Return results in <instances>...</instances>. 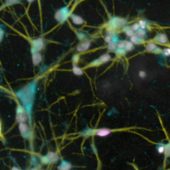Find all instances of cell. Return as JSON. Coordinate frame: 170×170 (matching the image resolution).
<instances>
[{
	"label": "cell",
	"mask_w": 170,
	"mask_h": 170,
	"mask_svg": "<svg viewBox=\"0 0 170 170\" xmlns=\"http://www.w3.org/2000/svg\"><path fill=\"white\" fill-rule=\"evenodd\" d=\"M154 41L158 43L166 44L167 43V37L164 33H158L154 37Z\"/></svg>",
	"instance_id": "cell-11"
},
{
	"label": "cell",
	"mask_w": 170,
	"mask_h": 170,
	"mask_svg": "<svg viewBox=\"0 0 170 170\" xmlns=\"http://www.w3.org/2000/svg\"><path fill=\"white\" fill-rule=\"evenodd\" d=\"M111 134V130L108 128H100L96 130H88L86 131L85 134L88 135H96L99 137H106L108 136Z\"/></svg>",
	"instance_id": "cell-5"
},
{
	"label": "cell",
	"mask_w": 170,
	"mask_h": 170,
	"mask_svg": "<svg viewBox=\"0 0 170 170\" xmlns=\"http://www.w3.org/2000/svg\"><path fill=\"white\" fill-rule=\"evenodd\" d=\"M134 48V45L130 41H126L125 48H124V49L126 50V51H131Z\"/></svg>",
	"instance_id": "cell-20"
},
{
	"label": "cell",
	"mask_w": 170,
	"mask_h": 170,
	"mask_svg": "<svg viewBox=\"0 0 170 170\" xmlns=\"http://www.w3.org/2000/svg\"><path fill=\"white\" fill-rule=\"evenodd\" d=\"M126 41H120L118 43V49H124L125 48V45H126Z\"/></svg>",
	"instance_id": "cell-29"
},
{
	"label": "cell",
	"mask_w": 170,
	"mask_h": 170,
	"mask_svg": "<svg viewBox=\"0 0 170 170\" xmlns=\"http://www.w3.org/2000/svg\"><path fill=\"white\" fill-rule=\"evenodd\" d=\"M41 162L43 163V164H49V163H51L50 162V161H49V158H48V157H47V156H43V157L41 158Z\"/></svg>",
	"instance_id": "cell-32"
},
{
	"label": "cell",
	"mask_w": 170,
	"mask_h": 170,
	"mask_svg": "<svg viewBox=\"0 0 170 170\" xmlns=\"http://www.w3.org/2000/svg\"><path fill=\"white\" fill-rule=\"evenodd\" d=\"M31 54H32V56H31V58H32V62L33 65L35 66H37L41 63L43 60L42 55H41V53L39 51H35V50L31 49Z\"/></svg>",
	"instance_id": "cell-8"
},
{
	"label": "cell",
	"mask_w": 170,
	"mask_h": 170,
	"mask_svg": "<svg viewBox=\"0 0 170 170\" xmlns=\"http://www.w3.org/2000/svg\"><path fill=\"white\" fill-rule=\"evenodd\" d=\"M146 34V30H145V29H143L140 28L139 30H138V31H136V35H137L139 37L143 39V37H145Z\"/></svg>",
	"instance_id": "cell-23"
},
{
	"label": "cell",
	"mask_w": 170,
	"mask_h": 170,
	"mask_svg": "<svg viewBox=\"0 0 170 170\" xmlns=\"http://www.w3.org/2000/svg\"><path fill=\"white\" fill-rule=\"evenodd\" d=\"M21 1V0H6L5 4L2 6V8H3V6H10L11 5H14V4L16 3H19Z\"/></svg>",
	"instance_id": "cell-21"
},
{
	"label": "cell",
	"mask_w": 170,
	"mask_h": 170,
	"mask_svg": "<svg viewBox=\"0 0 170 170\" xmlns=\"http://www.w3.org/2000/svg\"><path fill=\"white\" fill-rule=\"evenodd\" d=\"M71 11L67 7H63L56 11L55 14V19L61 23H63L66 21L69 15H71Z\"/></svg>",
	"instance_id": "cell-3"
},
{
	"label": "cell",
	"mask_w": 170,
	"mask_h": 170,
	"mask_svg": "<svg viewBox=\"0 0 170 170\" xmlns=\"http://www.w3.org/2000/svg\"><path fill=\"white\" fill-rule=\"evenodd\" d=\"M28 113L25 108L21 105H18L16 109V121L19 123H24L28 120Z\"/></svg>",
	"instance_id": "cell-4"
},
{
	"label": "cell",
	"mask_w": 170,
	"mask_h": 170,
	"mask_svg": "<svg viewBox=\"0 0 170 170\" xmlns=\"http://www.w3.org/2000/svg\"><path fill=\"white\" fill-rule=\"evenodd\" d=\"M31 170H36L35 169H31Z\"/></svg>",
	"instance_id": "cell-38"
},
{
	"label": "cell",
	"mask_w": 170,
	"mask_h": 170,
	"mask_svg": "<svg viewBox=\"0 0 170 170\" xmlns=\"http://www.w3.org/2000/svg\"><path fill=\"white\" fill-rule=\"evenodd\" d=\"M27 1H28V3H32V2L34 1V0H27Z\"/></svg>",
	"instance_id": "cell-37"
},
{
	"label": "cell",
	"mask_w": 170,
	"mask_h": 170,
	"mask_svg": "<svg viewBox=\"0 0 170 170\" xmlns=\"http://www.w3.org/2000/svg\"><path fill=\"white\" fill-rule=\"evenodd\" d=\"M164 154L165 157H170V142L165 145Z\"/></svg>",
	"instance_id": "cell-22"
},
{
	"label": "cell",
	"mask_w": 170,
	"mask_h": 170,
	"mask_svg": "<svg viewBox=\"0 0 170 170\" xmlns=\"http://www.w3.org/2000/svg\"><path fill=\"white\" fill-rule=\"evenodd\" d=\"M107 24V29L110 31H113L116 29L125 27L127 24V21L124 18L112 17L110 18Z\"/></svg>",
	"instance_id": "cell-2"
},
{
	"label": "cell",
	"mask_w": 170,
	"mask_h": 170,
	"mask_svg": "<svg viewBox=\"0 0 170 170\" xmlns=\"http://www.w3.org/2000/svg\"><path fill=\"white\" fill-rule=\"evenodd\" d=\"M107 48L109 51L115 52L118 49V43L117 41H112L110 43L108 44Z\"/></svg>",
	"instance_id": "cell-19"
},
{
	"label": "cell",
	"mask_w": 170,
	"mask_h": 170,
	"mask_svg": "<svg viewBox=\"0 0 170 170\" xmlns=\"http://www.w3.org/2000/svg\"><path fill=\"white\" fill-rule=\"evenodd\" d=\"M138 23L140 25V27L141 29H146L147 28V22L144 19H140L139 21H138Z\"/></svg>",
	"instance_id": "cell-27"
},
{
	"label": "cell",
	"mask_w": 170,
	"mask_h": 170,
	"mask_svg": "<svg viewBox=\"0 0 170 170\" xmlns=\"http://www.w3.org/2000/svg\"><path fill=\"white\" fill-rule=\"evenodd\" d=\"M36 85H37L36 81H32L16 92V95L22 103L23 106L26 109L29 115H30L31 107L33 105Z\"/></svg>",
	"instance_id": "cell-1"
},
{
	"label": "cell",
	"mask_w": 170,
	"mask_h": 170,
	"mask_svg": "<svg viewBox=\"0 0 170 170\" xmlns=\"http://www.w3.org/2000/svg\"><path fill=\"white\" fill-rule=\"evenodd\" d=\"M38 170H42V169H38Z\"/></svg>",
	"instance_id": "cell-39"
},
{
	"label": "cell",
	"mask_w": 170,
	"mask_h": 170,
	"mask_svg": "<svg viewBox=\"0 0 170 170\" xmlns=\"http://www.w3.org/2000/svg\"><path fill=\"white\" fill-rule=\"evenodd\" d=\"M126 50L125 49H117L116 51H115L116 55L117 56H124L126 54Z\"/></svg>",
	"instance_id": "cell-26"
},
{
	"label": "cell",
	"mask_w": 170,
	"mask_h": 170,
	"mask_svg": "<svg viewBox=\"0 0 170 170\" xmlns=\"http://www.w3.org/2000/svg\"><path fill=\"white\" fill-rule=\"evenodd\" d=\"M47 156L48 157L50 162H57L59 160V156L57 153L55 152H53V151H50L47 154Z\"/></svg>",
	"instance_id": "cell-14"
},
{
	"label": "cell",
	"mask_w": 170,
	"mask_h": 170,
	"mask_svg": "<svg viewBox=\"0 0 170 170\" xmlns=\"http://www.w3.org/2000/svg\"><path fill=\"white\" fill-rule=\"evenodd\" d=\"M3 37V29H1V30H0V39H1V40H2Z\"/></svg>",
	"instance_id": "cell-35"
},
{
	"label": "cell",
	"mask_w": 170,
	"mask_h": 170,
	"mask_svg": "<svg viewBox=\"0 0 170 170\" xmlns=\"http://www.w3.org/2000/svg\"><path fill=\"white\" fill-rule=\"evenodd\" d=\"M131 28L132 29V30L134 31V32H136V31H138L140 29V27L138 23H134L132 25Z\"/></svg>",
	"instance_id": "cell-28"
},
{
	"label": "cell",
	"mask_w": 170,
	"mask_h": 170,
	"mask_svg": "<svg viewBox=\"0 0 170 170\" xmlns=\"http://www.w3.org/2000/svg\"><path fill=\"white\" fill-rule=\"evenodd\" d=\"M157 150L159 153H164L165 151V145L160 144L157 146Z\"/></svg>",
	"instance_id": "cell-24"
},
{
	"label": "cell",
	"mask_w": 170,
	"mask_h": 170,
	"mask_svg": "<svg viewBox=\"0 0 170 170\" xmlns=\"http://www.w3.org/2000/svg\"><path fill=\"white\" fill-rule=\"evenodd\" d=\"M124 31V33H126V35L128 36V37H132L133 35H135L134 31L132 30V29L130 28V27H124L123 29H122Z\"/></svg>",
	"instance_id": "cell-18"
},
{
	"label": "cell",
	"mask_w": 170,
	"mask_h": 170,
	"mask_svg": "<svg viewBox=\"0 0 170 170\" xmlns=\"http://www.w3.org/2000/svg\"><path fill=\"white\" fill-rule=\"evenodd\" d=\"M79 55H77V54H75V55H74L73 56H72V63H73V64H76L77 63H78V61H79Z\"/></svg>",
	"instance_id": "cell-31"
},
{
	"label": "cell",
	"mask_w": 170,
	"mask_h": 170,
	"mask_svg": "<svg viewBox=\"0 0 170 170\" xmlns=\"http://www.w3.org/2000/svg\"><path fill=\"white\" fill-rule=\"evenodd\" d=\"M163 54L165 56H170V48L167 47V48H165L164 50H163Z\"/></svg>",
	"instance_id": "cell-30"
},
{
	"label": "cell",
	"mask_w": 170,
	"mask_h": 170,
	"mask_svg": "<svg viewBox=\"0 0 170 170\" xmlns=\"http://www.w3.org/2000/svg\"><path fill=\"white\" fill-rule=\"evenodd\" d=\"M19 132L25 138L28 136V134L29 132V128L25 122H24V123H20L19 124Z\"/></svg>",
	"instance_id": "cell-10"
},
{
	"label": "cell",
	"mask_w": 170,
	"mask_h": 170,
	"mask_svg": "<svg viewBox=\"0 0 170 170\" xmlns=\"http://www.w3.org/2000/svg\"><path fill=\"white\" fill-rule=\"evenodd\" d=\"M111 59H112V56L108 53L104 54V55H101L98 59H97L96 60H94L91 63H90V66L92 67H96L98 66L100 64H103V63H107Z\"/></svg>",
	"instance_id": "cell-6"
},
{
	"label": "cell",
	"mask_w": 170,
	"mask_h": 170,
	"mask_svg": "<svg viewBox=\"0 0 170 170\" xmlns=\"http://www.w3.org/2000/svg\"><path fill=\"white\" fill-rule=\"evenodd\" d=\"M72 168V165L67 161H62L59 166L58 167L59 170H70Z\"/></svg>",
	"instance_id": "cell-13"
},
{
	"label": "cell",
	"mask_w": 170,
	"mask_h": 170,
	"mask_svg": "<svg viewBox=\"0 0 170 170\" xmlns=\"http://www.w3.org/2000/svg\"><path fill=\"white\" fill-rule=\"evenodd\" d=\"M158 46L156 43L153 42H149L147 43L146 47V50L148 52H154V51L157 49Z\"/></svg>",
	"instance_id": "cell-17"
},
{
	"label": "cell",
	"mask_w": 170,
	"mask_h": 170,
	"mask_svg": "<svg viewBox=\"0 0 170 170\" xmlns=\"http://www.w3.org/2000/svg\"><path fill=\"white\" fill-rule=\"evenodd\" d=\"M139 76L140 77V78H144L146 76V72L144 71H140L139 72Z\"/></svg>",
	"instance_id": "cell-33"
},
{
	"label": "cell",
	"mask_w": 170,
	"mask_h": 170,
	"mask_svg": "<svg viewBox=\"0 0 170 170\" xmlns=\"http://www.w3.org/2000/svg\"><path fill=\"white\" fill-rule=\"evenodd\" d=\"M72 72L76 76L83 75L84 73L83 70L77 66L76 64H72Z\"/></svg>",
	"instance_id": "cell-16"
},
{
	"label": "cell",
	"mask_w": 170,
	"mask_h": 170,
	"mask_svg": "<svg viewBox=\"0 0 170 170\" xmlns=\"http://www.w3.org/2000/svg\"><path fill=\"white\" fill-rule=\"evenodd\" d=\"M90 45H91V42L89 40H85L77 45L76 50L79 53H83L90 49Z\"/></svg>",
	"instance_id": "cell-9"
},
{
	"label": "cell",
	"mask_w": 170,
	"mask_h": 170,
	"mask_svg": "<svg viewBox=\"0 0 170 170\" xmlns=\"http://www.w3.org/2000/svg\"><path fill=\"white\" fill-rule=\"evenodd\" d=\"M11 170H20L19 168H18V167H13L12 168H11Z\"/></svg>",
	"instance_id": "cell-36"
},
{
	"label": "cell",
	"mask_w": 170,
	"mask_h": 170,
	"mask_svg": "<svg viewBox=\"0 0 170 170\" xmlns=\"http://www.w3.org/2000/svg\"><path fill=\"white\" fill-rule=\"evenodd\" d=\"M130 41L134 45H139L142 43L144 42V39L142 38H140L138 37L137 35H133L132 37H130Z\"/></svg>",
	"instance_id": "cell-15"
},
{
	"label": "cell",
	"mask_w": 170,
	"mask_h": 170,
	"mask_svg": "<svg viewBox=\"0 0 170 170\" xmlns=\"http://www.w3.org/2000/svg\"><path fill=\"white\" fill-rule=\"evenodd\" d=\"M76 36H77V37L78 38V39H80L81 41L85 40V38L87 37V35H86L85 33L81 32V31H77Z\"/></svg>",
	"instance_id": "cell-25"
},
{
	"label": "cell",
	"mask_w": 170,
	"mask_h": 170,
	"mask_svg": "<svg viewBox=\"0 0 170 170\" xmlns=\"http://www.w3.org/2000/svg\"><path fill=\"white\" fill-rule=\"evenodd\" d=\"M70 17H71L72 23L76 25H81L84 24V23H85V21H84L83 17L79 16V15L75 14H71Z\"/></svg>",
	"instance_id": "cell-12"
},
{
	"label": "cell",
	"mask_w": 170,
	"mask_h": 170,
	"mask_svg": "<svg viewBox=\"0 0 170 170\" xmlns=\"http://www.w3.org/2000/svg\"><path fill=\"white\" fill-rule=\"evenodd\" d=\"M163 52V51L162 49H160L159 47H157V49H156L155 51H154V52L153 53H156V54H159V53H162Z\"/></svg>",
	"instance_id": "cell-34"
},
{
	"label": "cell",
	"mask_w": 170,
	"mask_h": 170,
	"mask_svg": "<svg viewBox=\"0 0 170 170\" xmlns=\"http://www.w3.org/2000/svg\"><path fill=\"white\" fill-rule=\"evenodd\" d=\"M31 49L35 50L37 51H41L44 48L45 43L42 38H37L31 41Z\"/></svg>",
	"instance_id": "cell-7"
}]
</instances>
